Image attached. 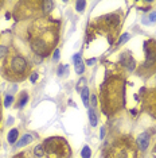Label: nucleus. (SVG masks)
Segmentation results:
<instances>
[{"mask_svg":"<svg viewBox=\"0 0 156 158\" xmlns=\"http://www.w3.org/2000/svg\"><path fill=\"white\" fill-rule=\"evenodd\" d=\"M30 80H31V82H35L38 80V74L36 73H32L31 74V79H30Z\"/></svg>","mask_w":156,"mask_h":158,"instance_id":"nucleus-19","label":"nucleus"},{"mask_svg":"<svg viewBox=\"0 0 156 158\" xmlns=\"http://www.w3.org/2000/svg\"><path fill=\"white\" fill-rule=\"evenodd\" d=\"M16 141H18V130H16V128H12V130L8 133V143L13 145Z\"/></svg>","mask_w":156,"mask_h":158,"instance_id":"nucleus-7","label":"nucleus"},{"mask_svg":"<svg viewBox=\"0 0 156 158\" xmlns=\"http://www.w3.org/2000/svg\"><path fill=\"white\" fill-rule=\"evenodd\" d=\"M153 151H156V146H155V149H153Z\"/></svg>","mask_w":156,"mask_h":158,"instance_id":"nucleus-24","label":"nucleus"},{"mask_svg":"<svg viewBox=\"0 0 156 158\" xmlns=\"http://www.w3.org/2000/svg\"><path fill=\"white\" fill-rule=\"evenodd\" d=\"M34 154L36 155V157H43V154H45V151H43V145H38V146L35 147Z\"/></svg>","mask_w":156,"mask_h":158,"instance_id":"nucleus-12","label":"nucleus"},{"mask_svg":"<svg viewBox=\"0 0 156 158\" xmlns=\"http://www.w3.org/2000/svg\"><path fill=\"white\" fill-rule=\"evenodd\" d=\"M85 7H86V1H77V4H75V8H77L78 12H83Z\"/></svg>","mask_w":156,"mask_h":158,"instance_id":"nucleus-13","label":"nucleus"},{"mask_svg":"<svg viewBox=\"0 0 156 158\" xmlns=\"http://www.w3.org/2000/svg\"><path fill=\"white\" fill-rule=\"evenodd\" d=\"M53 8H54V1L47 0V1H45V3H43V10H45L46 12H50Z\"/></svg>","mask_w":156,"mask_h":158,"instance_id":"nucleus-10","label":"nucleus"},{"mask_svg":"<svg viewBox=\"0 0 156 158\" xmlns=\"http://www.w3.org/2000/svg\"><path fill=\"white\" fill-rule=\"evenodd\" d=\"M54 60H55V61L59 60V50H58V49H56L55 52H54Z\"/></svg>","mask_w":156,"mask_h":158,"instance_id":"nucleus-20","label":"nucleus"},{"mask_svg":"<svg viewBox=\"0 0 156 158\" xmlns=\"http://www.w3.org/2000/svg\"><path fill=\"white\" fill-rule=\"evenodd\" d=\"M81 155H82V158H90L91 157V150L89 146H85L82 149V153H81Z\"/></svg>","mask_w":156,"mask_h":158,"instance_id":"nucleus-11","label":"nucleus"},{"mask_svg":"<svg viewBox=\"0 0 156 158\" xmlns=\"http://www.w3.org/2000/svg\"><path fill=\"white\" fill-rule=\"evenodd\" d=\"M81 96H82V101L85 104V107H89V88L85 87L81 92Z\"/></svg>","mask_w":156,"mask_h":158,"instance_id":"nucleus-8","label":"nucleus"},{"mask_svg":"<svg viewBox=\"0 0 156 158\" xmlns=\"http://www.w3.org/2000/svg\"><path fill=\"white\" fill-rule=\"evenodd\" d=\"M104 135H105V128H102V130H101V139L104 138Z\"/></svg>","mask_w":156,"mask_h":158,"instance_id":"nucleus-23","label":"nucleus"},{"mask_svg":"<svg viewBox=\"0 0 156 158\" xmlns=\"http://www.w3.org/2000/svg\"><path fill=\"white\" fill-rule=\"evenodd\" d=\"M27 100H28V97H27V95H23V96H22L20 101H19V104H18V107H19V108H22V107H23L24 104L27 103Z\"/></svg>","mask_w":156,"mask_h":158,"instance_id":"nucleus-17","label":"nucleus"},{"mask_svg":"<svg viewBox=\"0 0 156 158\" xmlns=\"http://www.w3.org/2000/svg\"><path fill=\"white\" fill-rule=\"evenodd\" d=\"M94 62H96V58H90V60L86 61V64H88V65H93Z\"/></svg>","mask_w":156,"mask_h":158,"instance_id":"nucleus-22","label":"nucleus"},{"mask_svg":"<svg viewBox=\"0 0 156 158\" xmlns=\"http://www.w3.org/2000/svg\"><path fill=\"white\" fill-rule=\"evenodd\" d=\"M149 20L151 22H155L156 20V12H152V14L149 15Z\"/></svg>","mask_w":156,"mask_h":158,"instance_id":"nucleus-21","label":"nucleus"},{"mask_svg":"<svg viewBox=\"0 0 156 158\" xmlns=\"http://www.w3.org/2000/svg\"><path fill=\"white\" fill-rule=\"evenodd\" d=\"M69 73V66L65 65V66H59L58 69V74L59 76H63V74H67Z\"/></svg>","mask_w":156,"mask_h":158,"instance_id":"nucleus-14","label":"nucleus"},{"mask_svg":"<svg viewBox=\"0 0 156 158\" xmlns=\"http://www.w3.org/2000/svg\"><path fill=\"white\" fill-rule=\"evenodd\" d=\"M121 62H123L129 70H133L134 69V61L132 60V57L128 54V53H124V54L121 55Z\"/></svg>","mask_w":156,"mask_h":158,"instance_id":"nucleus-4","label":"nucleus"},{"mask_svg":"<svg viewBox=\"0 0 156 158\" xmlns=\"http://www.w3.org/2000/svg\"><path fill=\"white\" fill-rule=\"evenodd\" d=\"M129 38H131V37H129V34H123V35H121L120 38H118V45H121V43H125V42L128 41Z\"/></svg>","mask_w":156,"mask_h":158,"instance_id":"nucleus-16","label":"nucleus"},{"mask_svg":"<svg viewBox=\"0 0 156 158\" xmlns=\"http://www.w3.org/2000/svg\"><path fill=\"white\" fill-rule=\"evenodd\" d=\"M89 120H90L91 127H96V126H97V115H96V112H94L91 108L89 109Z\"/></svg>","mask_w":156,"mask_h":158,"instance_id":"nucleus-9","label":"nucleus"},{"mask_svg":"<svg viewBox=\"0 0 156 158\" xmlns=\"http://www.w3.org/2000/svg\"><path fill=\"white\" fill-rule=\"evenodd\" d=\"M11 68L13 69V72L20 74L27 69V62H26V60L22 57H13L12 61H11Z\"/></svg>","mask_w":156,"mask_h":158,"instance_id":"nucleus-1","label":"nucleus"},{"mask_svg":"<svg viewBox=\"0 0 156 158\" xmlns=\"http://www.w3.org/2000/svg\"><path fill=\"white\" fill-rule=\"evenodd\" d=\"M7 52H8L7 46H3V45H0V58L4 57V55L7 54Z\"/></svg>","mask_w":156,"mask_h":158,"instance_id":"nucleus-18","label":"nucleus"},{"mask_svg":"<svg viewBox=\"0 0 156 158\" xmlns=\"http://www.w3.org/2000/svg\"><path fill=\"white\" fill-rule=\"evenodd\" d=\"M32 49L35 50V53L38 54H47V45L43 41H36L32 43Z\"/></svg>","mask_w":156,"mask_h":158,"instance_id":"nucleus-3","label":"nucleus"},{"mask_svg":"<svg viewBox=\"0 0 156 158\" xmlns=\"http://www.w3.org/2000/svg\"><path fill=\"white\" fill-rule=\"evenodd\" d=\"M148 145H149V134L148 133H143L137 136V146L140 150H147Z\"/></svg>","mask_w":156,"mask_h":158,"instance_id":"nucleus-2","label":"nucleus"},{"mask_svg":"<svg viewBox=\"0 0 156 158\" xmlns=\"http://www.w3.org/2000/svg\"><path fill=\"white\" fill-rule=\"evenodd\" d=\"M74 64H75V72H77L78 74H82L83 70H85V66H83V62H82V60H81L79 54L74 55Z\"/></svg>","mask_w":156,"mask_h":158,"instance_id":"nucleus-5","label":"nucleus"},{"mask_svg":"<svg viewBox=\"0 0 156 158\" xmlns=\"http://www.w3.org/2000/svg\"><path fill=\"white\" fill-rule=\"evenodd\" d=\"M32 142V135H30V134H26V135L22 136V139L16 143V147H22V146H26V145L31 143Z\"/></svg>","mask_w":156,"mask_h":158,"instance_id":"nucleus-6","label":"nucleus"},{"mask_svg":"<svg viewBox=\"0 0 156 158\" xmlns=\"http://www.w3.org/2000/svg\"><path fill=\"white\" fill-rule=\"evenodd\" d=\"M12 101H13V96L7 95L5 96V100H4V107H10L11 104H12Z\"/></svg>","mask_w":156,"mask_h":158,"instance_id":"nucleus-15","label":"nucleus"}]
</instances>
